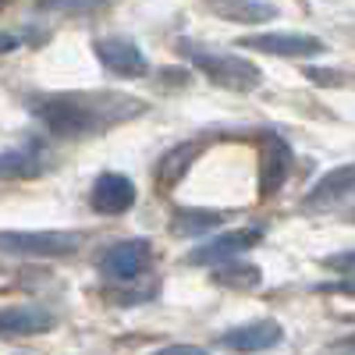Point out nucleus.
<instances>
[{"label": "nucleus", "instance_id": "nucleus-1", "mask_svg": "<svg viewBox=\"0 0 355 355\" xmlns=\"http://www.w3.org/2000/svg\"><path fill=\"white\" fill-rule=\"evenodd\" d=\"M150 110V103L114 93V89H93V93H43L28 100V114L43 125L46 135L57 139H96L117 125H128Z\"/></svg>", "mask_w": 355, "mask_h": 355}, {"label": "nucleus", "instance_id": "nucleus-2", "mask_svg": "<svg viewBox=\"0 0 355 355\" xmlns=\"http://www.w3.org/2000/svg\"><path fill=\"white\" fill-rule=\"evenodd\" d=\"M182 53L189 61L210 78L214 85L220 89H234V93H252V89L263 82V71L245 61L239 53H224V50H206V46H196V43H182Z\"/></svg>", "mask_w": 355, "mask_h": 355}, {"label": "nucleus", "instance_id": "nucleus-3", "mask_svg": "<svg viewBox=\"0 0 355 355\" xmlns=\"http://www.w3.org/2000/svg\"><path fill=\"white\" fill-rule=\"evenodd\" d=\"M85 242L82 231H0V252L25 259H61L75 256Z\"/></svg>", "mask_w": 355, "mask_h": 355}, {"label": "nucleus", "instance_id": "nucleus-4", "mask_svg": "<svg viewBox=\"0 0 355 355\" xmlns=\"http://www.w3.org/2000/svg\"><path fill=\"white\" fill-rule=\"evenodd\" d=\"M150 263H153L150 239H121L100 252V274L110 284H132L150 270Z\"/></svg>", "mask_w": 355, "mask_h": 355}, {"label": "nucleus", "instance_id": "nucleus-5", "mask_svg": "<svg viewBox=\"0 0 355 355\" xmlns=\"http://www.w3.org/2000/svg\"><path fill=\"white\" fill-rule=\"evenodd\" d=\"M93 53H96V61L117 78H142L146 71H150V61H146V53L139 50V43H132L125 36L93 40Z\"/></svg>", "mask_w": 355, "mask_h": 355}, {"label": "nucleus", "instance_id": "nucleus-6", "mask_svg": "<svg viewBox=\"0 0 355 355\" xmlns=\"http://www.w3.org/2000/svg\"><path fill=\"white\" fill-rule=\"evenodd\" d=\"M291 146L281 135H263V150H259V199H270L284 189L288 174H291Z\"/></svg>", "mask_w": 355, "mask_h": 355}, {"label": "nucleus", "instance_id": "nucleus-7", "mask_svg": "<svg viewBox=\"0 0 355 355\" xmlns=\"http://www.w3.org/2000/svg\"><path fill=\"white\" fill-rule=\"evenodd\" d=\"M57 327V313L36 302H18L0 309V338H40Z\"/></svg>", "mask_w": 355, "mask_h": 355}, {"label": "nucleus", "instance_id": "nucleus-8", "mask_svg": "<svg viewBox=\"0 0 355 355\" xmlns=\"http://www.w3.org/2000/svg\"><path fill=\"white\" fill-rule=\"evenodd\" d=\"M259 242H263V227H239V231H227V234H217V239L202 242L196 252H189V263L192 266H217L227 259H239L245 249H252Z\"/></svg>", "mask_w": 355, "mask_h": 355}, {"label": "nucleus", "instance_id": "nucleus-9", "mask_svg": "<svg viewBox=\"0 0 355 355\" xmlns=\"http://www.w3.org/2000/svg\"><path fill=\"white\" fill-rule=\"evenodd\" d=\"M89 202L93 210L103 214V217H121L135 206V182L128 174H117V171H107L93 182V192H89Z\"/></svg>", "mask_w": 355, "mask_h": 355}, {"label": "nucleus", "instance_id": "nucleus-10", "mask_svg": "<svg viewBox=\"0 0 355 355\" xmlns=\"http://www.w3.org/2000/svg\"><path fill=\"white\" fill-rule=\"evenodd\" d=\"M239 50H259L274 57H316L327 46H323V40L306 33H259V36H242Z\"/></svg>", "mask_w": 355, "mask_h": 355}, {"label": "nucleus", "instance_id": "nucleus-11", "mask_svg": "<svg viewBox=\"0 0 355 355\" xmlns=\"http://www.w3.org/2000/svg\"><path fill=\"white\" fill-rule=\"evenodd\" d=\"M284 338V327L277 320H249V323H239L220 334V345L224 348H234V352H266V348H277Z\"/></svg>", "mask_w": 355, "mask_h": 355}, {"label": "nucleus", "instance_id": "nucleus-12", "mask_svg": "<svg viewBox=\"0 0 355 355\" xmlns=\"http://www.w3.org/2000/svg\"><path fill=\"white\" fill-rule=\"evenodd\" d=\"M202 153V142H182V146H174L171 153H164L160 157V164H157V185L167 192V189H174L178 182L185 178V171L192 167V160Z\"/></svg>", "mask_w": 355, "mask_h": 355}, {"label": "nucleus", "instance_id": "nucleus-13", "mask_svg": "<svg viewBox=\"0 0 355 355\" xmlns=\"http://www.w3.org/2000/svg\"><path fill=\"white\" fill-rule=\"evenodd\" d=\"M227 220L224 210H202V206H185L178 210L171 220V231L182 234V239H192V234H206V231H217Z\"/></svg>", "mask_w": 355, "mask_h": 355}, {"label": "nucleus", "instance_id": "nucleus-14", "mask_svg": "<svg viewBox=\"0 0 355 355\" xmlns=\"http://www.w3.org/2000/svg\"><path fill=\"white\" fill-rule=\"evenodd\" d=\"M355 189V164H341V167H331L320 182L309 189L306 202H327V199H338L345 192Z\"/></svg>", "mask_w": 355, "mask_h": 355}, {"label": "nucleus", "instance_id": "nucleus-15", "mask_svg": "<svg viewBox=\"0 0 355 355\" xmlns=\"http://www.w3.org/2000/svg\"><path fill=\"white\" fill-rule=\"evenodd\" d=\"M40 150H0V182H18V178H36L43 167Z\"/></svg>", "mask_w": 355, "mask_h": 355}, {"label": "nucleus", "instance_id": "nucleus-16", "mask_svg": "<svg viewBox=\"0 0 355 355\" xmlns=\"http://www.w3.org/2000/svg\"><path fill=\"white\" fill-rule=\"evenodd\" d=\"M110 8V0H40V11H53L64 18H89Z\"/></svg>", "mask_w": 355, "mask_h": 355}, {"label": "nucleus", "instance_id": "nucleus-17", "mask_svg": "<svg viewBox=\"0 0 355 355\" xmlns=\"http://www.w3.org/2000/svg\"><path fill=\"white\" fill-rule=\"evenodd\" d=\"M224 18L231 21H263V18H274L277 8L274 4H252V0H239V4H231V8H220Z\"/></svg>", "mask_w": 355, "mask_h": 355}, {"label": "nucleus", "instance_id": "nucleus-18", "mask_svg": "<svg viewBox=\"0 0 355 355\" xmlns=\"http://www.w3.org/2000/svg\"><path fill=\"white\" fill-rule=\"evenodd\" d=\"M217 284H239V288H256L259 284V270L256 266H234L227 259V266L217 270Z\"/></svg>", "mask_w": 355, "mask_h": 355}, {"label": "nucleus", "instance_id": "nucleus-19", "mask_svg": "<svg viewBox=\"0 0 355 355\" xmlns=\"http://www.w3.org/2000/svg\"><path fill=\"white\" fill-rule=\"evenodd\" d=\"M323 266H331V270H341V274H355V249L352 252H338V256H327Z\"/></svg>", "mask_w": 355, "mask_h": 355}, {"label": "nucleus", "instance_id": "nucleus-20", "mask_svg": "<svg viewBox=\"0 0 355 355\" xmlns=\"http://www.w3.org/2000/svg\"><path fill=\"white\" fill-rule=\"evenodd\" d=\"M306 78L316 82V85H341V75L338 71H320V68H306Z\"/></svg>", "mask_w": 355, "mask_h": 355}, {"label": "nucleus", "instance_id": "nucleus-21", "mask_svg": "<svg viewBox=\"0 0 355 355\" xmlns=\"http://www.w3.org/2000/svg\"><path fill=\"white\" fill-rule=\"evenodd\" d=\"M323 291H338V295H352V299H355V274H345L334 284H323Z\"/></svg>", "mask_w": 355, "mask_h": 355}, {"label": "nucleus", "instance_id": "nucleus-22", "mask_svg": "<svg viewBox=\"0 0 355 355\" xmlns=\"http://www.w3.org/2000/svg\"><path fill=\"white\" fill-rule=\"evenodd\" d=\"M21 43H25V36H18V33H0V53H15V50H21Z\"/></svg>", "mask_w": 355, "mask_h": 355}, {"label": "nucleus", "instance_id": "nucleus-23", "mask_svg": "<svg viewBox=\"0 0 355 355\" xmlns=\"http://www.w3.org/2000/svg\"><path fill=\"white\" fill-rule=\"evenodd\" d=\"M331 348H334V352H355V334H348V338H341V341H334Z\"/></svg>", "mask_w": 355, "mask_h": 355}, {"label": "nucleus", "instance_id": "nucleus-24", "mask_svg": "<svg viewBox=\"0 0 355 355\" xmlns=\"http://www.w3.org/2000/svg\"><path fill=\"white\" fill-rule=\"evenodd\" d=\"M167 355H189V352H202V348H192V345H171V348H164Z\"/></svg>", "mask_w": 355, "mask_h": 355}, {"label": "nucleus", "instance_id": "nucleus-25", "mask_svg": "<svg viewBox=\"0 0 355 355\" xmlns=\"http://www.w3.org/2000/svg\"><path fill=\"white\" fill-rule=\"evenodd\" d=\"M0 4H4V0H0Z\"/></svg>", "mask_w": 355, "mask_h": 355}]
</instances>
